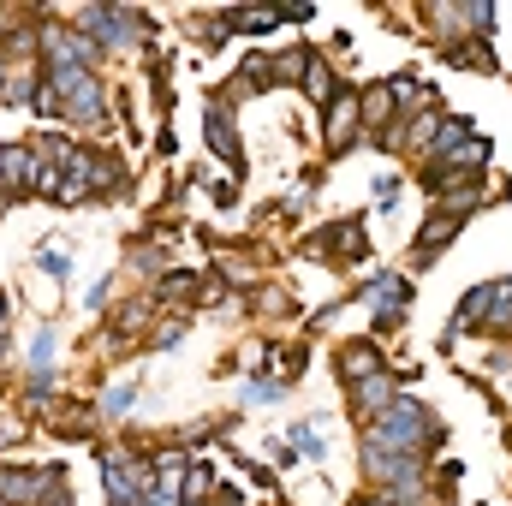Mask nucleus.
<instances>
[{
	"mask_svg": "<svg viewBox=\"0 0 512 506\" xmlns=\"http://www.w3.org/2000/svg\"><path fill=\"white\" fill-rule=\"evenodd\" d=\"M304 96H310L316 108H328V102L340 96V90H334V72H328V60H316V54H310V66H304Z\"/></svg>",
	"mask_w": 512,
	"mask_h": 506,
	"instance_id": "obj_15",
	"label": "nucleus"
},
{
	"mask_svg": "<svg viewBox=\"0 0 512 506\" xmlns=\"http://www.w3.org/2000/svg\"><path fill=\"white\" fill-rule=\"evenodd\" d=\"M197 286H203L197 274H167V280H161V292H167V298H191Z\"/></svg>",
	"mask_w": 512,
	"mask_h": 506,
	"instance_id": "obj_23",
	"label": "nucleus"
},
{
	"mask_svg": "<svg viewBox=\"0 0 512 506\" xmlns=\"http://www.w3.org/2000/svg\"><path fill=\"white\" fill-rule=\"evenodd\" d=\"M435 131H441V114L423 108V114H411V126H393V149L405 143L411 155H429V149H435Z\"/></svg>",
	"mask_w": 512,
	"mask_h": 506,
	"instance_id": "obj_11",
	"label": "nucleus"
},
{
	"mask_svg": "<svg viewBox=\"0 0 512 506\" xmlns=\"http://www.w3.org/2000/svg\"><path fill=\"white\" fill-rule=\"evenodd\" d=\"M364 506H423V501H387V495H370Z\"/></svg>",
	"mask_w": 512,
	"mask_h": 506,
	"instance_id": "obj_26",
	"label": "nucleus"
},
{
	"mask_svg": "<svg viewBox=\"0 0 512 506\" xmlns=\"http://www.w3.org/2000/svg\"><path fill=\"white\" fill-rule=\"evenodd\" d=\"M358 120H364V126H387V120H393V90H387V84H376V90L358 96Z\"/></svg>",
	"mask_w": 512,
	"mask_h": 506,
	"instance_id": "obj_16",
	"label": "nucleus"
},
{
	"mask_svg": "<svg viewBox=\"0 0 512 506\" xmlns=\"http://www.w3.org/2000/svg\"><path fill=\"white\" fill-rule=\"evenodd\" d=\"M364 471L376 477V495H387V501H423V459L364 447Z\"/></svg>",
	"mask_w": 512,
	"mask_h": 506,
	"instance_id": "obj_3",
	"label": "nucleus"
},
{
	"mask_svg": "<svg viewBox=\"0 0 512 506\" xmlns=\"http://www.w3.org/2000/svg\"><path fill=\"white\" fill-rule=\"evenodd\" d=\"M30 179H36V155H30V143H0V197L30 191Z\"/></svg>",
	"mask_w": 512,
	"mask_h": 506,
	"instance_id": "obj_8",
	"label": "nucleus"
},
{
	"mask_svg": "<svg viewBox=\"0 0 512 506\" xmlns=\"http://www.w3.org/2000/svg\"><path fill=\"white\" fill-rule=\"evenodd\" d=\"M48 506H72V495H54V501H48Z\"/></svg>",
	"mask_w": 512,
	"mask_h": 506,
	"instance_id": "obj_28",
	"label": "nucleus"
},
{
	"mask_svg": "<svg viewBox=\"0 0 512 506\" xmlns=\"http://www.w3.org/2000/svg\"><path fill=\"white\" fill-rule=\"evenodd\" d=\"M340 376H346V387H352V381L382 376V352H376V346H364V340H358V346H346V352H340Z\"/></svg>",
	"mask_w": 512,
	"mask_h": 506,
	"instance_id": "obj_12",
	"label": "nucleus"
},
{
	"mask_svg": "<svg viewBox=\"0 0 512 506\" xmlns=\"http://www.w3.org/2000/svg\"><path fill=\"white\" fill-rule=\"evenodd\" d=\"M227 24H233V30H256V36H262V30H274V24H286V18H280L274 6H251V12H227Z\"/></svg>",
	"mask_w": 512,
	"mask_h": 506,
	"instance_id": "obj_18",
	"label": "nucleus"
},
{
	"mask_svg": "<svg viewBox=\"0 0 512 506\" xmlns=\"http://www.w3.org/2000/svg\"><path fill=\"white\" fill-rule=\"evenodd\" d=\"M108 506H131V501H108Z\"/></svg>",
	"mask_w": 512,
	"mask_h": 506,
	"instance_id": "obj_29",
	"label": "nucleus"
},
{
	"mask_svg": "<svg viewBox=\"0 0 512 506\" xmlns=\"http://www.w3.org/2000/svg\"><path fill=\"white\" fill-rule=\"evenodd\" d=\"M346 393H352V411H358L364 423H376V417H382L387 405L399 399V381H393V376L382 370V376H370V381H352Z\"/></svg>",
	"mask_w": 512,
	"mask_h": 506,
	"instance_id": "obj_7",
	"label": "nucleus"
},
{
	"mask_svg": "<svg viewBox=\"0 0 512 506\" xmlns=\"http://www.w3.org/2000/svg\"><path fill=\"white\" fill-rule=\"evenodd\" d=\"M30 364H36V376H48V364H54V334H36V340H30Z\"/></svg>",
	"mask_w": 512,
	"mask_h": 506,
	"instance_id": "obj_21",
	"label": "nucleus"
},
{
	"mask_svg": "<svg viewBox=\"0 0 512 506\" xmlns=\"http://www.w3.org/2000/svg\"><path fill=\"white\" fill-rule=\"evenodd\" d=\"M78 36L96 48H137L143 42V18L126 6H84L78 12Z\"/></svg>",
	"mask_w": 512,
	"mask_h": 506,
	"instance_id": "obj_4",
	"label": "nucleus"
},
{
	"mask_svg": "<svg viewBox=\"0 0 512 506\" xmlns=\"http://www.w3.org/2000/svg\"><path fill=\"white\" fill-rule=\"evenodd\" d=\"M435 435H441L435 411H429L423 399L399 393L382 417L364 429V447H382V453H411V459H423V447H435Z\"/></svg>",
	"mask_w": 512,
	"mask_h": 506,
	"instance_id": "obj_1",
	"label": "nucleus"
},
{
	"mask_svg": "<svg viewBox=\"0 0 512 506\" xmlns=\"http://www.w3.org/2000/svg\"><path fill=\"white\" fill-rule=\"evenodd\" d=\"M310 251H316V256H328V251L358 256V251H364V221H340V227H328V233H322Z\"/></svg>",
	"mask_w": 512,
	"mask_h": 506,
	"instance_id": "obj_13",
	"label": "nucleus"
},
{
	"mask_svg": "<svg viewBox=\"0 0 512 506\" xmlns=\"http://www.w3.org/2000/svg\"><path fill=\"white\" fill-rule=\"evenodd\" d=\"M0 316H6V298H0Z\"/></svg>",
	"mask_w": 512,
	"mask_h": 506,
	"instance_id": "obj_30",
	"label": "nucleus"
},
{
	"mask_svg": "<svg viewBox=\"0 0 512 506\" xmlns=\"http://www.w3.org/2000/svg\"><path fill=\"white\" fill-rule=\"evenodd\" d=\"M358 126H364V120H358V96H352V90H340V96L328 102V120H322V137H328V149L340 155V149H346V137H352Z\"/></svg>",
	"mask_w": 512,
	"mask_h": 506,
	"instance_id": "obj_10",
	"label": "nucleus"
},
{
	"mask_svg": "<svg viewBox=\"0 0 512 506\" xmlns=\"http://www.w3.org/2000/svg\"><path fill=\"white\" fill-rule=\"evenodd\" d=\"M203 495H215V465H185V489H179V501L203 506Z\"/></svg>",
	"mask_w": 512,
	"mask_h": 506,
	"instance_id": "obj_17",
	"label": "nucleus"
},
{
	"mask_svg": "<svg viewBox=\"0 0 512 506\" xmlns=\"http://www.w3.org/2000/svg\"><path fill=\"white\" fill-rule=\"evenodd\" d=\"M465 30H495V6H465Z\"/></svg>",
	"mask_w": 512,
	"mask_h": 506,
	"instance_id": "obj_24",
	"label": "nucleus"
},
{
	"mask_svg": "<svg viewBox=\"0 0 512 506\" xmlns=\"http://www.w3.org/2000/svg\"><path fill=\"white\" fill-rule=\"evenodd\" d=\"M42 84H48V96H54L60 120H78V126H96V120H108V90H102V78H96L90 66L48 72Z\"/></svg>",
	"mask_w": 512,
	"mask_h": 506,
	"instance_id": "obj_2",
	"label": "nucleus"
},
{
	"mask_svg": "<svg viewBox=\"0 0 512 506\" xmlns=\"http://www.w3.org/2000/svg\"><path fill=\"white\" fill-rule=\"evenodd\" d=\"M292 447H298V453H304V459H328V441H322V435H316V429H304V423H298V429H292Z\"/></svg>",
	"mask_w": 512,
	"mask_h": 506,
	"instance_id": "obj_20",
	"label": "nucleus"
},
{
	"mask_svg": "<svg viewBox=\"0 0 512 506\" xmlns=\"http://www.w3.org/2000/svg\"><path fill=\"white\" fill-rule=\"evenodd\" d=\"M280 393H286V381H251V387H245V399H251V405H274Z\"/></svg>",
	"mask_w": 512,
	"mask_h": 506,
	"instance_id": "obj_22",
	"label": "nucleus"
},
{
	"mask_svg": "<svg viewBox=\"0 0 512 506\" xmlns=\"http://www.w3.org/2000/svg\"><path fill=\"white\" fill-rule=\"evenodd\" d=\"M465 221H453V215H435L429 227H423V239H417V262H435L441 245H453V233H459Z\"/></svg>",
	"mask_w": 512,
	"mask_h": 506,
	"instance_id": "obj_14",
	"label": "nucleus"
},
{
	"mask_svg": "<svg viewBox=\"0 0 512 506\" xmlns=\"http://www.w3.org/2000/svg\"><path fill=\"white\" fill-rule=\"evenodd\" d=\"M203 137H209V149H215L221 161L239 167V131H233V102H227V96H215V102L203 108Z\"/></svg>",
	"mask_w": 512,
	"mask_h": 506,
	"instance_id": "obj_6",
	"label": "nucleus"
},
{
	"mask_svg": "<svg viewBox=\"0 0 512 506\" xmlns=\"http://www.w3.org/2000/svg\"><path fill=\"white\" fill-rule=\"evenodd\" d=\"M12 435H24V429H18V423H0V447H6Z\"/></svg>",
	"mask_w": 512,
	"mask_h": 506,
	"instance_id": "obj_27",
	"label": "nucleus"
},
{
	"mask_svg": "<svg viewBox=\"0 0 512 506\" xmlns=\"http://www.w3.org/2000/svg\"><path fill=\"white\" fill-rule=\"evenodd\" d=\"M54 495H66V471L60 465H42V471L0 465V501L6 506H48Z\"/></svg>",
	"mask_w": 512,
	"mask_h": 506,
	"instance_id": "obj_5",
	"label": "nucleus"
},
{
	"mask_svg": "<svg viewBox=\"0 0 512 506\" xmlns=\"http://www.w3.org/2000/svg\"><path fill=\"white\" fill-rule=\"evenodd\" d=\"M36 262H42V274H54V280H66V274H72V256H60V251H42Z\"/></svg>",
	"mask_w": 512,
	"mask_h": 506,
	"instance_id": "obj_25",
	"label": "nucleus"
},
{
	"mask_svg": "<svg viewBox=\"0 0 512 506\" xmlns=\"http://www.w3.org/2000/svg\"><path fill=\"white\" fill-rule=\"evenodd\" d=\"M364 304L376 310V322H393V310L411 304V280H405V274H376V280L364 286Z\"/></svg>",
	"mask_w": 512,
	"mask_h": 506,
	"instance_id": "obj_9",
	"label": "nucleus"
},
{
	"mask_svg": "<svg viewBox=\"0 0 512 506\" xmlns=\"http://www.w3.org/2000/svg\"><path fill=\"white\" fill-rule=\"evenodd\" d=\"M131 399H137V387H131V381L108 387V393H102V417H120V411H131Z\"/></svg>",
	"mask_w": 512,
	"mask_h": 506,
	"instance_id": "obj_19",
	"label": "nucleus"
}]
</instances>
